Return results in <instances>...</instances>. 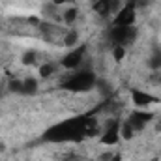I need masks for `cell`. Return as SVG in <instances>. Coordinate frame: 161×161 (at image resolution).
I'll use <instances>...</instances> for the list:
<instances>
[{"label":"cell","instance_id":"obj_2","mask_svg":"<svg viewBox=\"0 0 161 161\" xmlns=\"http://www.w3.org/2000/svg\"><path fill=\"white\" fill-rule=\"evenodd\" d=\"M96 73L90 71V69H80L77 73L69 75L68 79H64L60 82V88L62 90H68V92H90L94 86H96Z\"/></svg>","mask_w":161,"mask_h":161},{"label":"cell","instance_id":"obj_21","mask_svg":"<svg viewBox=\"0 0 161 161\" xmlns=\"http://www.w3.org/2000/svg\"><path fill=\"white\" fill-rule=\"evenodd\" d=\"M28 23H30L32 26H40L41 25V21L38 19V17H28Z\"/></svg>","mask_w":161,"mask_h":161},{"label":"cell","instance_id":"obj_11","mask_svg":"<svg viewBox=\"0 0 161 161\" xmlns=\"http://www.w3.org/2000/svg\"><path fill=\"white\" fill-rule=\"evenodd\" d=\"M38 71H40V77L47 79V77H51V75H54V73L58 71V64H54V62H47V64H41L40 68H38Z\"/></svg>","mask_w":161,"mask_h":161},{"label":"cell","instance_id":"obj_16","mask_svg":"<svg viewBox=\"0 0 161 161\" xmlns=\"http://www.w3.org/2000/svg\"><path fill=\"white\" fill-rule=\"evenodd\" d=\"M77 41H79V34H77V30H71V32L66 34V38H64V45H66V47H75Z\"/></svg>","mask_w":161,"mask_h":161},{"label":"cell","instance_id":"obj_14","mask_svg":"<svg viewBox=\"0 0 161 161\" xmlns=\"http://www.w3.org/2000/svg\"><path fill=\"white\" fill-rule=\"evenodd\" d=\"M77 17H79V9L77 8H68L66 11H64V15H62V19H64V23L66 25H73L75 21H77Z\"/></svg>","mask_w":161,"mask_h":161},{"label":"cell","instance_id":"obj_7","mask_svg":"<svg viewBox=\"0 0 161 161\" xmlns=\"http://www.w3.org/2000/svg\"><path fill=\"white\" fill-rule=\"evenodd\" d=\"M152 120H154V113H148V111H133L127 116V122L131 124V127L135 129V133L141 131V129H144V125Z\"/></svg>","mask_w":161,"mask_h":161},{"label":"cell","instance_id":"obj_23","mask_svg":"<svg viewBox=\"0 0 161 161\" xmlns=\"http://www.w3.org/2000/svg\"><path fill=\"white\" fill-rule=\"evenodd\" d=\"M111 158H113V154H111V152H105V154H101V161H109Z\"/></svg>","mask_w":161,"mask_h":161},{"label":"cell","instance_id":"obj_8","mask_svg":"<svg viewBox=\"0 0 161 161\" xmlns=\"http://www.w3.org/2000/svg\"><path fill=\"white\" fill-rule=\"evenodd\" d=\"M131 99H133L137 109H144V107H150L154 103H159V99L156 96H152V94H148L144 90H137V88L131 90Z\"/></svg>","mask_w":161,"mask_h":161},{"label":"cell","instance_id":"obj_1","mask_svg":"<svg viewBox=\"0 0 161 161\" xmlns=\"http://www.w3.org/2000/svg\"><path fill=\"white\" fill-rule=\"evenodd\" d=\"M97 111L92 109L86 114L73 116L64 122H58L56 125H51L45 133H43V141L47 142H80L86 137V124L90 114H96Z\"/></svg>","mask_w":161,"mask_h":161},{"label":"cell","instance_id":"obj_17","mask_svg":"<svg viewBox=\"0 0 161 161\" xmlns=\"http://www.w3.org/2000/svg\"><path fill=\"white\" fill-rule=\"evenodd\" d=\"M8 90L13 94H23V80L19 79H11L8 82Z\"/></svg>","mask_w":161,"mask_h":161},{"label":"cell","instance_id":"obj_3","mask_svg":"<svg viewBox=\"0 0 161 161\" xmlns=\"http://www.w3.org/2000/svg\"><path fill=\"white\" fill-rule=\"evenodd\" d=\"M137 38V30L135 26H113L109 30V41L113 45H122V47H127L131 45Z\"/></svg>","mask_w":161,"mask_h":161},{"label":"cell","instance_id":"obj_26","mask_svg":"<svg viewBox=\"0 0 161 161\" xmlns=\"http://www.w3.org/2000/svg\"><path fill=\"white\" fill-rule=\"evenodd\" d=\"M150 161H159V158H158V156H156V158H152V159Z\"/></svg>","mask_w":161,"mask_h":161},{"label":"cell","instance_id":"obj_24","mask_svg":"<svg viewBox=\"0 0 161 161\" xmlns=\"http://www.w3.org/2000/svg\"><path fill=\"white\" fill-rule=\"evenodd\" d=\"M109 161H122V154H113V158Z\"/></svg>","mask_w":161,"mask_h":161},{"label":"cell","instance_id":"obj_19","mask_svg":"<svg viewBox=\"0 0 161 161\" xmlns=\"http://www.w3.org/2000/svg\"><path fill=\"white\" fill-rule=\"evenodd\" d=\"M122 6H124V4H122V0H111V9H113V13H116Z\"/></svg>","mask_w":161,"mask_h":161},{"label":"cell","instance_id":"obj_5","mask_svg":"<svg viewBox=\"0 0 161 161\" xmlns=\"http://www.w3.org/2000/svg\"><path fill=\"white\" fill-rule=\"evenodd\" d=\"M120 141V122L118 120H109L105 125V131L99 137V142L105 146H114Z\"/></svg>","mask_w":161,"mask_h":161},{"label":"cell","instance_id":"obj_12","mask_svg":"<svg viewBox=\"0 0 161 161\" xmlns=\"http://www.w3.org/2000/svg\"><path fill=\"white\" fill-rule=\"evenodd\" d=\"M38 56H40V54H38L34 49H28V51H25V53H23L21 62H23V66H36Z\"/></svg>","mask_w":161,"mask_h":161},{"label":"cell","instance_id":"obj_20","mask_svg":"<svg viewBox=\"0 0 161 161\" xmlns=\"http://www.w3.org/2000/svg\"><path fill=\"white\" fill-rule=\"evenodd\" d=\"M62 161H82V159H80V156H77V154H66L62 158Z\"/></svg>","mask_w":161,"mask_h":161},{"label":"cell","instance_id":"obj_13","mask_svg":"<svg viewBox=\"0 0 161 161\" xmlns=\"http://www.w3.org/2000/svg\"><path fill=\"white\" fill-rule=\"evenodd\" d=\"M135 137V129L131 127V124L127 120H124L120 124V139H124V141H131Z\"/></svg>","mask_w":161,"mask_h":161},{"label":"cell","instance_id":"obj_18","mask_svg":"<svg viewBox=\"0 0 161 161\" xmlns=\"http://www.w3.org/2000/svg\"><path fill=\"white\" fill-rule=\"evenodd\" d=\"M111 53H113V58H114L116 62H122V60L125 58V47H122V45H114Z\"/></svg>","mask_w":161,"mask_h":161},{"label":"cell","instance_id":"obj_22","mask_svg":"<svg viewBox=\"0 0 161 161\" xmlns=\"http://www.w3.org/2000/svg\"><path fill=\"white\" fill-rule=\"evenodd\" d=\"M68 2H71V0H53V6H64Z\"/></svg>","mask_w":161,"mask_h":161},{"label":"cell","instance_id":"obj_6","mask_svg":"<svg viewBox=\"0 0 161 161\" xmlns=\"http://www.w3.org/2000/svg\"><path fill=\"white\" fill-rule=\"evenodd\" d=\"M84 53H86V45L75 47L73 51H69V53L60 60V66H62V68H66V69H77L80 64H82Z\"/></svg>","mask_w":161,"mask_h":161},{"label":"cell","instance_id":"obj_9","mask_svg":"<svg viewBox=\"0 0 161 161\" xmlns=\"http://www.w3.org/2000/svg\"><path fill=\"white\" fill-rule=\"evenodd\" d=\"M92 9H94L99 17H109V15L113 13V9H111V0H96L94 6H92Z\"/></svg>","mask_w":161,"mask_h":161},{"label":"cell","instance_id":"obj_4","mask_svg":"<svg viewBox=\"0 0 161 161\" xmlns=\"http://www.w3.org/2000/svg\"><path fill=\"white\" fill-rule=\"evenodd\" d=\"M137 21V6L133 2H125L113 17V26H133Z\"/></svg>","mask_w":161,"mask_h":161},{"label":"cell","instance_id":"obj_15","mask_svg":"<svg viewBox=\"0 0 161 161\" xmlns=\"http://www.w3.org/2000/svg\"><path fill=\"white\" fill-rule=\"evenodd\" d=\"M148 66H150L152 69H161V49H156V51L152 53Z\"/></svg>","mask_w":161,"mask_h":161},{"label":"cell","instance_id":"obj_10","mask_svg":"<svg viewBox=\"0 0 161 161\" xmlns=\"http://www.w3.org/2000/svg\"><path fill=\"white\" fill-rule=\"evenodd\" d=\"M40 90V82L34 77H26L23 80V96H34Z\"/></svg>","mask_w":161,"mask_h":161},{"label":"cell","instance_id":"obj_25","mask_svg":"<svg viewBox=\"0 0 161 161\" xmlns=\"http://www.w3.org/2000/svg\"><path fill=\"white\" fill-rule=\"evenodd\" d=\"M156 131H158V133H161V120L156 124Z\"/></svg>","mask_w":161,"mask_h":161}]
</instances>
